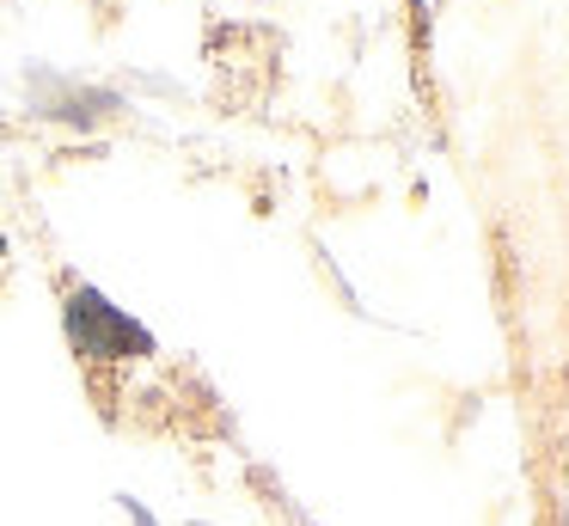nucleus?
<instances>
[{
	"instance_id": "nucleus-2",
	"label": "nucleus",
	"mask_w": 569,
	"mask_h": 526,
	"mask_svg": "<svg viewBox=\"0 0 569 526\" xmlns=\"http://www.w3.org/2000/svg\"><path fill=\"white\" fill-rule=\"evenodd\" d=\"M129 520H136V526H153V514L141 508V502H129Z\"/></svg>"
},
{
	"instance_id": "nucleus-1",
	"label": "nucleus",
	"mask_w": 569,
	"mask_h": 526,
	"mask_svg": "<svg viewBox=\"0 0 569 526\" xmlns=\"http://www.w3.org/2000/svg\"><path fill=\"white\" fill-rule=\"evenodd\" d=\"M62 325H68L74 355H87V361H141V355H153L148 325H136V318H129L123 306H111L99 288H74V294H68Z\"/></svg>"
},
{
	"instance_id": "nucleus-3",
	"label": "nucleus",
	"mask_w": 569,
	"mask_h": 526,
	"mask_svg": "<svg viewBox=\"0 0 569 526\" xmlns=\"http://www.w3.org/2000/svg\"><path fill=\"white\" fill-rule=\"evenodd\" d=\"M0 251H7V239H0Z\"/></svg>"
}]
</instances>
